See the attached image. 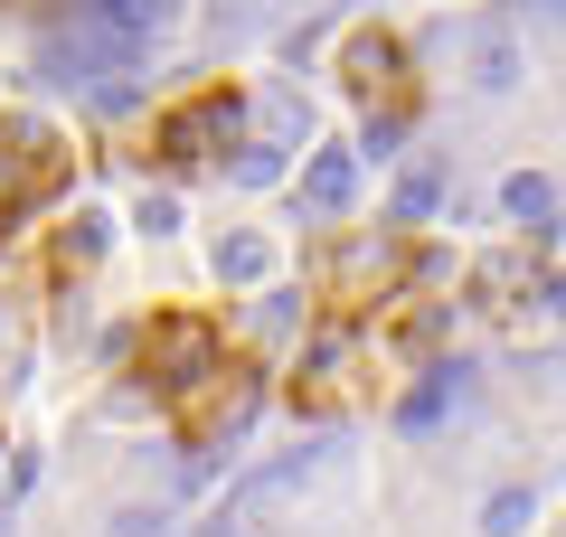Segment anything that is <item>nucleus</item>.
I'll return each mask as SVG.
<instances>
[{
    "instance_id": "f03ea898",
    "label": "nucleus",
    "mask_w": 566,
    "mask_h": 537,
    "mask_svg": "<svg viewBox=\"0 0 566 537\" xmlns=\"http://www.w3.org/2000/svg\"><path fill=\"white\" fill-rule=\"evenodd\" d=\"M57 179H66V151L48 133H20V151H0V236H10L39 199H57Z\"/></svg>"
},
{
    "instance_id": "39448f33",
    "label": "nucleus",
    "mask_w": 566,
    "mask_h": 537,
    "mask_svg": "<svg viewBox=\"0 0 566 537\" xmlns=\"http://www.w3.org/2000/svg\"><path fill=\"white\" fill-rule=\"evenodd\" d=\"M303 199H312V208H349V199H359V160H349V151H312Z\"/></svg>"
},
{
    "instance_id": "423d86ee",
    "label": "nucleus",
    "mask_w": 566,
    "mask_h": 537,
    "mask_svg": "<svg viewBox=\"0 0 566 537\" xmlns=\"http://www.w3.org/2000/svg\"><path fill=\"white\" fill-rule=\"evenodd\" d=\"M501 199H510V218H528V227H538L547 208H557V189H547L538 170H520V179H510V189H501Z\"/></svg>"
},
{
    "instance_id": "7ed1b4c3",
    "label": "nucleus",
    "mask_w": 566,
    "mask_h": 537,
    "mask_svg": "<svg viewBox=\"0 0 566 537\" xmlns=\"http://www.w3.org/2000/svg\"><path fill=\"white\" fill-rule=\"evenodd\" d=\"M218 123H237V95H199V104H180V114L161 123V160H199V141L218 133Z\"/></svg>"
},
{
    "instance_id": "f257e3e1",
    "label": "nucleus",
    "mask_w": 566,
    "mask_h": 537,
    "mask_svg": "<svg viewBox=\"0 0 566 537\" xmlns=\"http://www.w3.org/2000/svg\"><path fill=\"white\" fill-rule=\"evenodd\" d=\"M142 378L161 387V397H189L199 378H218V330L189 320V312L151 320V339H142Z\"/></svg>"
},
{
    "instance_id": "0eeeda50",
    "label": "nucleus",
    "mask_w": 566,
    "mask_h": 537,
    "mask_svg": "<svg viewBox=\"0 0 566 537\" xmlns=\"http://www.w3.org/2000/svg\"><path fill=\"white\" fill-rule=\"evenodd\" d=\"M444 397H453V378H424L416 397H406V424H434V415H444Z\"/></svg>"
},
{
    "instance_id": "20e7f679",
    "label": "nucleus",
    "mask_w": 566,
    "mask_h": 537,
    "mask_svg": "<svg viewBox=\"0 0 566 537\" xmlns=\"http://www.w3.org/2000/svg\"><path fill=\"white\" fill-rule=\"evenodd\" d=\"M161 20H170V0H95V29H104L114 48H142Z\"/></svg>"
},
{
    "instance_id": "1a4fd4ad",
    "label": "nucleus",
    "mask_w": 566,
    "mask_h": 537,
    "mask_svg": "<svg viewBox=\"0 0 566 537\" xmlns=\"http://www.w3.org/2000/svg\"><path fill=\"white\" fill-rule=\"evenodd\" d=\"M95 245H104V218H76V227H66V264H85Z\"/></svg>"
},
{
    "instance_id": "6e6552de",
    "label": "nucleus",
    "mask_w": 566,
    "mask_h": 537,
    "mask_svg": "<svg viewBox=\"0 0 566 537\" xmlns=\"http://www.w3.org/2000/svg\"><path fill=\"white\" fill-rule=\"evenodd\" d=\"M520 528H528V499L501 491V499H491V537H520Z\"/></svg>"
}]
</instances>
